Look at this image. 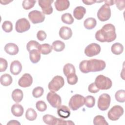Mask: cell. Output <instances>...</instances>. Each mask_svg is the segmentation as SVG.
<instances>
[{
	"instance_id": "6da1fadb",
	"label": "cell",
	"mask_w": 125,
	"mask_h": 125,
	"mask_svg": "<svg viewBox=\"0 0 125 125\" xmlns=\"http://www.w3.org/2000/svg\"><path fill=\"white\" fill-rule=\"evenodd\" d=\"M95 38L96 40L101 42H110L114 41L116 38L114 25L110 23L104 25L101 29L96 32Z\"/></svg>"
},
{
	"instance_id": "7a4b0ae2",
	"label": "cell",
	"mask_w": 125,
	"mask_h": 125,
	"mask_svg": "<svg viewBox=\"0 0 125 125\" xmlns=\"http://www.w3.org/2000/svg\"><path fill=\"white\" fill-rule=\"evenodd\" d=\"M106 66L104 61L101 60L91 59L90 60H83L79 64L80 71L83 73L90 72H97L103 70Z\"/></svg>"
},
{
	"instance_id": "3957f363",
	"label": "cell",
	"mask_w": 125,
	"mask_h": 125,
	"mask_svg": "<svg viewBox=\"0 0 125 125\" xmlns=\"http://www.w3.org/2000/svg\"><path fill=\"white\" fill-rule=\"evenodd\" d=\"M96 86L101 90H107L110 88L112 85L111 80L108 77L103 75H98L94 82Z\"/></svg>"
},
{
	"instance_id": "277c9868",
	"label": "cell",
	"mask_w": 125,
	"mask_h": 125,
	"mask_svg": "<svg viewBox=\"0 0 125 125\" xmlns=\"http://www.w3.org/2000/svg\"><path fill=\"white\" fill-rule=\"evenodd\" d=\"M85 98L80 94L73 95L69 100V106L72 110H77L84 104Z\"/></svg>"
},
{
	"instance_id": "5b68a950",
	"label": "cell",
	"mask_w": 125,
	"mask_h": 125,
	"mask_svg": "<svg viewBox=\"0 0 125 125\" xmlns=\"http://www.w3.org/2000/svg\"><path fill=\"white\" fill-rule=\"evenodd\" d=\"M64 84V80L63 77L57 75L55 76L48 83V87L50 91L56 92L61 88Z\"/></svg>"
},
{
	"instance_id": "8992f818",
	"label": "cell",
	"mask_w": 125,
	"mask_h": 125,
	"mask_svg": "<svg viewBox=\"0 0 125 125\" xmlns=\"http://www.w3.org/2000/svg\"><path fill=\"white\" fill-rule=\"evenodd\" d=\"M124 112V109L121 106L116 105L108 111L107 116L108 119L111 121H117L123 115Z\"/></svg>"
},
{
	"instance_id": "52a82bcc",
	"label": "cell",
	"mask_w": 125,
	"mask_h": 125,
	"mask_svg": "<svg viewBox=\"0 0 125 125\" xmlns=\"http://www.w3.org/2000/svg\"><path fill=\"white\" fill-rule=\"evenodd\" d=\"M111 98L109 95L106 93H104L101 95L98 100V107L102 111L107 110L110 105Z\"/></svg>"
},
{
	"instance_id": "ba28073f",
	"label": "cell",
	"mask_w": 125,
	"mask_h": 125,
	"mask_svg": "<svg viewBox=\"0 0 125 125\" xmlns=\"http://www.w3.org/2000/svg\"><path fill=\"white\" fill-rule=\"evenodd\" d=\"M111 17V10L108 5H103L97 12V17L102 21H105L109 19Z\"/></svg>"
},
{
	"instance_id": "9c48e42d",
	"label": "cell",
	"mask_w": 125,
	"mask_h": 125,
	"mask_svg": "<svg viewBox=\"0 0 125 125\" xmlns=\"http://www.w3.org/2000/svg\"><path fill=\"white\" fill-rule=\"evenodd\" d=\"M46 99L50 104L54 108H58L61 105V97L55 92L50 91L48 92L46 96Z\"/></svg>"
},
{
	"instance_id": "30bf717a",
	"label": "cell",
	"mask_w": 125,
	"mask_h": 125,
	"mask_svg": "<svg viewBox=\"0 0 125 125\" xmlns=\"http://www.w3.org/2000/svg\"><path fill=\"white\" fill-rule=\"evenodd\" d=\"M30 21L34 24L39 23L43 22L45 20V16L42 12L38 10H33L28 14Z\"/></svg>"
},
{
	"instance_id": "8fae6325",
	"label": "cell",
	"mask_w": 125,
	"mask_h": 125,
	"mask_svg": "<svg viewBox=\"0 0 125 125\" xmlns=\"http://www.w3.org/2000/svg\"><path fill=\"white\" fill-rule=\"evenodd\" d=\"M30 28V24L29 21L26 18L19 19L15 25V29L18 33H23L28 30Z\"/></svg>"
},
{
	"instance_id": "7c38bea8",
	"label": "cell",
	"mask_w": 125,
	"mask_h": 125,
	"mask_svg": "<svg viewBox=\"0 0 125 125\" xmlns=\"http://www.w3.org/2000/svg\"><path fill=\"white\" fill-rule=\"evenodd\" d=\"M100 45L96 43H92L88 45L84 49V54L89 57H92L99 54L101 52Z\"/></svg>"
},
{
	"instance_id": "4fadbf2b",
	"label": "cell",
	"mask_w": 125,
	"mask_h": 125,
	"mask_svg": "<svg viewBox=\"0 0 125 125\" xmlns=\"http://www.w3.org/2000/svg\"><path fill=\"white\" fill-rule=\"evenodd\" d=\"M53 0H40L38 1L39 5L41 7L42 13L46 15H50L53 12V8L51 3Z\"/></svg>"
},
{
	"instance_id": "5bb4252c",
	"label": "cell",
	"mask_w": 125,
	"mask_h": 125,
	"mask_svg": "<svg viewBox=\"0 0 125 125\" xmlns=\"http://www.w3.org/2000/svg\"><path fill=\"white\" fill-rule=\"evenodd\" d=\"M33 83V78L31 75L28 73H25L19 80L18 84L22 87L30 86Z\"/></svg>"
},
{
	"instance_id": "9a60e30c",
	"label": "cell",
	"mask_w": 125,
	"mask_h": 125,
	"mask_svg": "<svg viewBox=\"0 0 125 125\" xmlns=\"http://www.w3.org/2000/svg\"><path fill=\"white\" fill-rule=\"evenodd\" d=\"M22 70V65L21 63L17 60L14 61L10 64V72L14 75L19 74Z\"/></svg>"
},
{
	"instance_id": "2e32d148",
	"label": "cell",
	"mask_w": 125,
	"mask_h": 125,
	"mask_svg": "<svg viewBox=\"0 0 125 125\" xmlns=\"http://www.w3.org/2000/svg\"><path fill=\"white\" fill-rule=\"evenodd\" d=\"M72 35V31L70 28L67 26L62 27L59 31V36L60 37L64 40L69 39Z\"/></svg>"
},
{
	"instance_id": "e0dca14e",
	"label": "cell",
	"mask_w": 125,
	"mask_h": 125,
	"mask_svg": "<svg viewBox=\"0 0 125 125\" xmlns=\"http://www.w3.org/2000/svg\"><path fill=\"white\" fill-rule=\"evenodd\" d=\"M58 115L62 118H67L70 115V110L69 108L64 105H60L57 108Z\"/></svg>"
},
{
	"instance_id": "ac0fdd59",
	"label": "cell",
	"mask_w": 125,
	"mask_h": 125,
	"mask_svg": "<svg viewBox=\"0 0 125 125\" xmlns=\"http://www.w3.org/2000/svg\"><path fill=\"white\" fill-rule=\"evenodd\" d=\"M54 4L57 10L62 11L68 9L70 5V2L68 0H57Z\"/></svg>"
},
{
	"instance_id": "d6986e66",
	"label": "cell",
	"mask_w": 125,
	"mask_h": 125,
	"mask_svg": "<svg viewBox=\"0 0 125 125\" xmlns=\"http://www.w3.org/2000/svg\"><path fill=\"white\" fill-rule=\"evenodd\" d=\"M4 50L10 55H15L19 52V47L14 43H8L4 46Z\"/></svg>"
},
{
	"instance_id": "ffe728a7",
	"label": "cell",
	"mask_w": 125,
	"mask_h": 125,
	"mask_svg": "<svg viewBox=\"0 0 125 125\" xmlns=\"http://www.w3.org/2000/svg\"><path fill=\"white\" fill-rule=\"evenodd\" d=\"M86 13L85 8L82 6L76 7L73 11V16L75 19L78 20H82Z\"/></svg>"
},
{
	"instance_id": "44dd1931",
	"label": "cell",
	"mask_w": 125,
	"mask_h": 125,
	"mask_svg": "<svg viewBox=\"0 0 125 125\" xmlns=\"http://www.w3.org/2000/svg\"><path fill=\"white\" fill-rule=\"evenodd\" d=\"M24 112V109L21 105L15 104L11 107V112L13 115L16 117H19L22 115Z\"/></svg>"
},
{
	"instance_id": "7402d4cb",
	"label": "cell",
	"mask_w": 125,
	"mask_h": 125,
	"mask_svg": "<svg viewBox=\"0 0 125 125\" xmlns=\"http://www.w3.org/2000/svg\"><path fill=\"white\" fill-rule=\"evenodd\" d=\"M29 58L32 63H36L41 59V53L38 49H33L29 52Z\"/></svg>"
},
{
	"instance_id": "603a6c76",
	"label": "cell",
	"mask_w": 125,
	"mask_h": 125,
	"mask_svg": "<svg viewBox=\"0 0 125 125\" xmlns=\"http://www.w3.org/2000/svg\"><path fill=\"white\" fill-rule=\"evenodd\" d=\"M23 97V94L21 90L20 89H16L14 90L12 93V99L16 103L21 102Z\"/></svg>"
},
{
	"instance_id": "cb8c5ba5",
	"label": "cell",
	"mask_w": 125,
	"mask_h": 125,
	"mask_svg": "<svg viewBox=\"0 0 125 125\" xmlns=\"http://www.w3.org/2000/svg\"><path fill=\"white\" fill-rule=\"evenodd\" d=\"M12 81L13 79L12 77L8 74H4L0 77V83L4 86H7L10 85L12 83Z\"/></svg>"
},
{
	"instance_id": "d4e9b609",
	"label": "cell",
	"mask_w": 125,
	"mask_h": 125,
	"mask_svg": "<svg viewBox=\"0 0 125 125\" xmlns=\"http://www.w3.org/2000/svg\"><path fill=\"white\" fill-rule=\"evenodd\" d=\"M97 24L96 20L93 18H88L84 20L83 25L84 27L87 29H93Z\"/></svg>"
},
{
	"instance_id": "484cf974",
	"label": "cell",
	"mask_w": 125,
	"mask_h": 125,
	"mask_svg": "<svg viewBox=\"0 0 125 125\" xmlns=\"http://www.w3.org/2000/svg\"><path fill=\"white\" fill-rule=\"evenodd\" d=\"M52 49V47L48 43H43L40 44L38 50L43 55H47L49 54Z\"/></svg>"
},
{
	"instance_id": "4316f807",
	"label": "cell",
	"mask_w": 125,
	"mask_h": 125,
	"mask_svg": "<svg viewBox=\"0 0 125 125\" xmlns=\"http://www.w3.org/2000/svg\"><path fill=\"white\" fill-rule=\"evenodd\" d=\"M63 72L65 76L67 77L70 74L76 73L75 68L72 64L68 63L64 65L63 68Z\"/></svg>"
},
{
	"instance_id": "83f0119b",
	"label": "cell",
	"mask_w": 125,
	"mask_h": 125,
	"mask_svg": "<svg viewBox=\"0 0 125 125\" xmlns=\"http://www.w3.org/2000/svg\"><path fill=\"white\" fill-rule=\"evenodd\" d=\"M111 52L115 55H120L121 54L124 50L123 45L119 42L114 43L111 47Z\"/></svg>"
},
{
	"instance_id": "f1b7e54d",
	"label": "cell",
	"mask_w": 125,
	"mask_h": 125,
	"mask_svg": "<svg viewBox=\"0 0 125 125\" xmlns=\"http://www.w3.org/2000/svg\"><path fill=\"white\" fill-rule=\"evenodd\" d=\"M52 47L55 51L61 52L64 49L65 44L61 41L57 40L53 42Z\"/></svg>"
},
{
	"instance_id": "f546056e",
	"label": "cell",
	"mask_w": 125,
	"mask_h": 125,
	"mask_svg": "<svg viewBox=\"0 0 125 125\" xmlns=\"http://www.w3.org/2000/svg\"><path fill=\"white\" fill-rule=\"evenodd\" d=\"M56 119L57 118L54 116L49 114H46L42 118L44 123L48 125H55L56 124Z\"/></svg>"
},
{
	"instance_id": "4dcf8cb0",
	"label": "cell",
	"mask_w": 125,
	"mask_h": 125,
	"mask_svg": "<svg viewBox=\"0 0 125 125\" xmlns=\"http://www.w3.org/2000/svg\"><path fill=\"white\" fill-rule=\"evenodd\" d=\"M37 117V114L35 110L32 108H29L26 111L25 117L29 121H34Z\"/></svg>"
},
{
	"instance_id": "1f68e13d",
	"label": "cell",
	"mask_w": 125,
	"mask_h": 125,
	"mask_svg": "<svg viewBox=\"0 0 125 125\" xmlns=\"http://www.w3.org/2000/svg\"><path fill=\"white\" fill-rule=\"evenodd\" d=\"M62 21L67 24H71L74 22V19L70 13H64L61 17Z\"/></svg>"
},
{
	"instance_id": "d6a6232c",
	"label": "cell",
	"mask_w": 125,
	"mask_h": 125,
	"mask_svg": "<svg viewBox=\"0 0 125 125\" xmlns=\"http://www.w3.org/2000/svg\"><path fill=\"white\" fill-rule=\"evenodd\" d=\"M93 124L95 125H108L104 117L102 115H97L93 120Z\"/></svg>"
},
{
	"instance_id": "836d02e7",
	"label": "cell",
	"mask_w": 125,
	"mask_h": 125,
	"mask_svg": "<svg viewBox=\"0 0 125 125\" xmlns=\"http://www.w3.org/2000/svg\"><path fill=\"white\" fill-rule=\"evenodd\" d=\"M115 97L117 102L120 103H124L125 101V90H119L117 91L115 94Z\"/></svg>"
},
{
	"instance_id": "e575fe53",
	"label": "cell",
	"mask_w": 125,
	"mask_h": 125,
	"mask_svg": "<svg viewBox=\"0 0 125 125\" xmlns=\"http://www.w3.org/2000/svg\"><path fill=\"white\" fill-rule=\"evenodd\" d=\"M95 104V98L91 95L87 96L85 97L84 104L85 106L88 108L93 107Z\"/></svg>"
},
{
	"instance_id": "d590c367",
	"label": "cell",
	"mask_w": 125,
	"mask_h": 125,
	"mask_svg": "<svg viewBox=\"0 0 125 125\" xmlns=\"http://www.w3.org/2000/svg\"><path fill=\"white\" fill-rule=\"evenodd\" d=\"M40 44L37 41L31 40L26 45V49L27 51L29 52L31 50L33 49H38V47Z\"/></svg>"
},
{
	"instance_id": "8d00e7d4",
	"label": "cell",
	"mask_w": 125,
	"mask_h": 125,
	"mask_svg": "<svg viewBox=\"0 0 125 125\" xmlns=\"http://www.w3.org/2000/svg\"><path fill=\"white\" fill-rule=\"evenodd\" d=\"M2 28L6 33L11 32L13 30V24L10 21H4L2 24Z\"/></svg>"
},
{
	"instance_id": "74e56055",
	"label": "cell",
	"mask_w": 125,
	"mask_h": 125,
	"mask_svg": "<svg viewBox=\"0 0 125 125\" xmlns=\"http://www.w3.org/2000/svg\"><path fill=\"white\" fill-rule=\"evenodd\" d=\"M44 92V90L42 87L38 86L34 88L32 91L33 96L36 98L41 97Z\"/></svg>"
},
{
	"instance_id": "f35d334b",
	"label": "cell",
	"mask_w": 125,
	"mask_h": 125,
	"mask_svg": "<svg viewBox=\"0 0 125 125\" xmlns=\"http://www.w3.org/2000/svg\"><path fill=\"white\" fill-rule=\"evenodd\" d=\"M36 1L31 0H25L22 1V5L23 8L25 10H29L33 7Z\"/></svg>"
},
{
	"instance_id": "ab89813d",
	"label": "cell",
	"mask_w": 125,
	"mask_h": 125,
	"mask_svg": "<svg viewBox=\"0 0 125 125\" xmlns=\"http://www.w3.org/2000/svg\"><path fill=\"white\" fill-rule=\"evenodd\" d=\"M67 81L68 84L71 85H74L77 83L78 82V78L77 76L75 74H70L67 77Z\"/></svg>"
},
{
	"instance_id": "60d3db41",
	"label": "cell",
	"mask_w": 125,
	"mask_h": 125,
	"mask_svg": "<svg viewBox=\"0 0 125 125\" xmlns=\"http://www.w3.org/2000/svg\"><path fill=\"white\" fill-rule=\"evenodd\" d=\"M37 109L41 112H43L47 109V105L43 101H39L36 104Z\"/></svg>"
},
{
	"instance_id": "b9f144b4",
	"label": "cell",
	"mask_w": 125,
	"mask_h": 125,
	"mask_svg": "<svg viewBox=\"0 0 125 125\" xmlns=\"http://www.w3.org/2000/svg\"><path fill=\"white\" fill-rule=\"evenodd\" d=\"M8 66V63L7 61L2 58H0V72H3L5 71Z\"/></svg>"
},
{
	"instance_id": "7bdbcfd3",
	"label": "cell",
	"mask_w": 125,
	"mask_h": 125,
	"mask_svg": "<svg viewBox=\"0 0 125 125\" xmlns=\"http://www.w3.org/2000/svg\"><path fill=\"white\" fill-rule=\"evenodd\" d=\"M56 125H74L72 121H65L61 118L56 119Z\"/></svg>"
},
{
	"instance_id": "ee69618b",
	"label": "cell",
	"mask_w": 125,
	"mask_h": 125,
	"mask_svg": "<svg viewBox=\"0 0 125 125\" xmlns=\"http://www.w3.org/2000/svg\"><path fill=\"white\" fill-rule=\"evenodd\" d=\"M37 38L40 41H44L46 38V34L43 30H40L37 34Z\"/></svg>"
},
{
	"instance_id": "f6af8a7d",
	"label": "cell",
	"mask_w": 125,
	"mask_h": 125,
	"mask_svg": "<svg viewBox=\"0 0 125 125\" xmlns=\"http://www.w3.org/2000/svg\"><path fill=\"white\" fill-rule=\"evenodd\" d=\"M88 91L92 93H96L99 91V89L96 86L94 83L89 84L88 88Z\"/></svg>"
},
{
	"instance_id": "bcb514c9",
	"label": "cell",
	"mask_w": 125,
	"mask_h": 125,
	"mask_svg": "<svg viewBox=\"0 0 125 125\" xmlns=\"http://www.w3.org/2000/svg\"><path fill=\"white\" fill-rule=\"evenodd\" d=\"M114 2L115 3L117 7L120 10H123L125 9V1L123 0H115Z\"/></svg>"
},
{
	"instance_id": "7dc6e473",
	"label": "cell",
	"mask_w": 125,
	"mask_h": 125,
	"mask_svg": "<svg viewBox=\"0 0 125 125\" xmlns=\"http://www.w3.org/2000/svg\"><path fill=\"white\" fill-rule=\"evenodd\" d=\"M82 1L86 5H91L92 4H93L95 2H96L97 1L95 0H82Z\"/></svg>"
},
{
	"instance_id": "c3c4849f",
	"label": "cell",
	"mask_w": 125,
	"mask_h": 125,
	"mask_svg": "<svg viewBox=\"0 0 125 125\" xmlns=\"http://www.w3.org/2000/svg\"><path fill=\"white\" fill-rule=\"evenodd\" d=\"M7 125H21V124H20V122H19L18 121H17V120H11V121H10L7 124Z\"/></svg>"
},
{
	"instance_id": "681fc988",
	"label": "cell",
	"mask_w": 125,
	"mask_h": 125,
	"mask_svg": "<svg viewBox=\"0 0 125 125\" xmlns=\"http://www.w3.org/2000/svg\"><path fill=\"white\" fill-rule=\"evenodd\" d=\"M104 1L105 2V4L108 5V6L113 5L114 3V1L113 0H105Z\"/></svg>"
},
{
	"instance_id": "f907efd6",
	"label": "cell",
	"mask_w": 125,
	"mask_h": 125,
	"mask_svg": "<svg viewBox=\"0 0 125 125\" xmlns=\"http://www.w3.org/2000/svg\"><path fill=\"white\" fill-rule=\"evenodd\" d=\"M0 1V3H1V4H3V5H6L7 4H8V3L12 1V0H10V1H8V0H4L3 2L1 1V0Z\"/></svg>"
}]
</instances>
